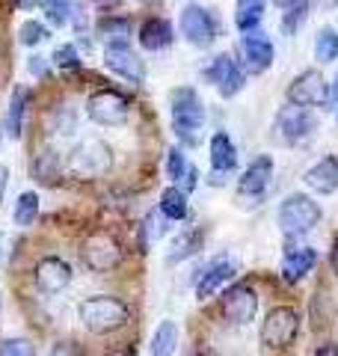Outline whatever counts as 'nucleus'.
<instances>
[{"instance_id": "25", "label": "nucleus", "mask_w": 338, "mask_h": 356, "mask_svg": "<svg viewBox=\"0 0 338 356\" xmlns=\"http://www.w3.org/2000/svg\"><path fill=\"white\" fill-rule=\"evenodd\" d=\"M98 36L104 39L107 44H128L131 39V21L128 18H101L98 21Z\"/></svg>"}, {"instance_id": "5", "label": "nucleus", "mask_w": 338, "mask_h": 356, "mask_svg": "<svg viewBox=\"0 0 338 356\" xmlns=\"http://www.w3.org/2000/svg\"><path fill=\"white\" fill-rule=\"evenodd\" d=\"M314 128H318V119L309 107H297V104H288L276 113L273 122V137H279L285 146H297V143L309 140Z\"/></svg>"}, {"instance_id": "4", "label": "nucleus", "mask_w": 338, "mask_h": 356, "mask_svg": "<svg viewBox=\"0 0 338 356\" xmlns=\"http://www.w3.org/2000/svg\"><path fill=\"white\" fill-rule=\"evenodd\" d=\"M323 217V208L314 202L312 196L306 193H294V196H288L285 202L279 205V229L285 232L288 238H297V235H306V232H312L314 226L321 222Z\"/></svg>"}, {"instance_id": "44", "label": "nucleus", "mask_w": 338, "mask_h": 356, "mask_svg": "<svg viewBox=\"0 0 338 356\" xmlns=\"http://www.w3.org/2000/svg\"><path fill=\"white\" fill-rule=\"evenodd\" d=\"M273 3H276V6H285V9H291V6L297 3V0H273Z\"/></svg>"}, {"instance_id": "3", "label": "nucleus", "mask_w": 338, "mask_h": 356, "mask_svg": "<svg viewBox=\"0 0 338 356\" xmlns=\"http://www.w3.org/2000/svg\"><path fill=\"white\" fill-rule=\"evenodd\" d=\"M113 166V149L104 140H83L65 158V172L74 178H101Z\"/></svg>"}, {"instance_id": "41", "label": "nucleus", "mask_w": 338, "mask_h": 356, "mask_svg": "<svg viewBox=\"0 0 338 356\" xmlns=\"http://www.w3.org/2000/svg\"><path fill=\"white\" fill-rule=\"evenodd\" d=\"M314 356H338V344H323V348H318Z\"/></svg>"}, {"instance_id": "32", "label": "nucleus", "mask_w": 338, "mask_h": 356, "mask_svg": "<svg viewBox=\"0 0 338 356\" xmlns=\"http://www.w3.org/2000/svg\"><path fill=\"white\" fill-rule=\"evenodd\" d=\"M306 15H309V3H306V0H297V3L291 6L285 15H282V33H285V36L297 33L303 27V21H306Z\"/></svg>"}, {"instance_id": "26", "label": "nucleus", "mask_w": 338, "mask_h": 356, "mask_svg": "<svg viewBox=\"0 0 338 356\" xmlns=\"http://www.w3.org/2000/svg\"><path fill=\"white\" fill-rule=\"evenodd\" d=\"M157 208H161V214L166 220H184L187 217V193L182 191V187H166V191L161 193Z\"/></svg>"}, {"instance_id": "21", "label": "nucleus", "mask_w": 338, "mask_h": 356, "mask_svg": "<svg viewBox=\"0 0 338 356\" xmlns=\"http://www.w3.org/2000/svg\"><path fill=\"white\" fill-rule=\"evenodd\" d=\"M140 44L145 51H163L172 44V27L163 18H149L140 27Z\"/></svg>"}, {"instance_id": "8", "label": "nucleus", "mask_w": 338, "mask_h": 356, "mask_svg": "<svg viewBox=\"0 0 338 356\" xmlns=\"http://www.w3.org/2000/svg\"><path fill=\"white\" fill-rule=\"evenodd\" d=\"M288 102L297 107H323L330 102V83L318 69L300 72L288 86Z\"/></svg>"}, {"instance_id": "30", "label": "nucleus", "mask_w": 338, "mask_h": 356, "mask_svg": "<svg viewBox=\"0 0 338 356\" xmlns=\"http://www.w3.org/2000/svg\"><path fill=\"white\" fill-rule=\"evenodd\" d=\"M314 57L318 63H332L338 60V33L332 27H323L314 39Z\"/></svg>"}, {"instance_id": "2", "label": "nucleus", "mask_w": 338, "mask_h": 356, "mask_svg": "<svg viewBox=\"0 0 338 356\" xmlns=\"http://www.w3.org/2000/svg\"><path fill=\"white\" fill-rule=\"evenodd\" d=\"M81 324L89 332H98V336L122 330L128 324V306L116 297H107V294L89 297L81 303Z\"/></svg>"}, {"instance_id": "27", "label": "nucleus", "mask_w": 338, "mask_h": 356, "mask_svg": "<svg viewBox=\"0 0 338 356\" xmlns=\"http://www.w3.org/2000/svg\"><path fill=\"white\" fill-rule=\"evenodd\" d=\"M199 247H202V229L199 226L182 232V235L175 238V243H172V252H169V264L190 259V255H193Z\"/></svg>"}, {"instance_id": "31", "label": "nucleus", "mask_w": 338, "mask_h": 356, "mask_svg": "<svg viewBox=\"0 0 338 356\" xmlns=\"http://www.w3.org/2000/svg\"><path fill=\"white\" fill-rule=\"evenodd\" d=\"M63 170H65V163L56 158V152H42L39 158L33 161V175L42 178V181H54Z\"/></svg>"}, {"instance_id": "28", "label": "nucleus", "mask_w": 338, "mask_h": 356, "mask_svg": "<svg viewBox=\"0 0 338 356\" xmlns=\"http://www.w3.org/2000/svg\"><path fill=\"white\" fill-rule=\"evenodd\" d=\"M264 18V0H238V15H234V24L243 33H252Z\"/></svg>"}, {"instance_id": "34", "label": "nucleus", "mask_w": 338, "mask_h": 356, "mask_svg": "<svg viewBox=\"0 0 338 356\" xmlns=\"http://www.w3.org/2000/svg\"><path fill=\"white\" fill-rule=\"evenodd\" d=\"M48 39V27L39 24V21H24V24L18 27V42L27 44V48H33V44H39Z\"/></svg>"}, {"instance_id": "45", "label": "nucleus", "mask_w": 338, "mask_h": 356, "mask_svg": "<svg viewBox=\"0 0 338 356\" xmlns=\"http://www.w3.org/2000/svg\"><path fill=\"white\" fill-rule=\"evenodd\" d=\"M332 270L338 273V243H335V250H332Z\"/></svg>"}, {"instance_id": "49", "label": "nucleus", "mask_w": 338, "mask_h": 356, "mask_svg": "<svg viewBox=\"0 0 338 356\" xmlns=\"http://www.w3.org/2000/svg\"><path fill=\"white\" fill-rule=\"evenodd\" d=\"M98 3H107V0H98Z\"/></svg>"}, {"instance_id": "16", "label": "nucleus", "mask_w": 338, "mask_h": 356, "mask_svg": "<svg viewBox=\"0 0 338 356\" xmlns=\"http://www.w3.org/2000/svg\"><path fill=\"white\" fill-rule=\"evenodd\" d=\"M104 65L110 72H116L119 77H125L131 83H143L145 81V69H143V60L134 54L128 44H107V54H104Z\"/></svg>"}, {"instance_id": "43", "label": "nucleus", "mask_w": 338, "mask_h": 356, "mask_svg": "<svg viewBox=\"0 0 338 356\" xmlns=\"http://www.w3.org/2000/svg\"><path fill=\"white\" fill-rule=\"evenodd\" d=\"M330 102H335V104H338V77L330 83Z\"/></svg>"}, {"instance_id": "24", "label": "nucleus", "mask_w": 338, "mask_h": 356, "mask_svg": "<svg viewBox=\"0 0 338 356\" xmlns=\"http://www.w3.org/2000/svg\"><path fill=\"white\" fill-rule=\"evenodd\" d=\"M178 350V324L175 321H163L157 324L152 336V356H175Z\"/></svg>"}, {"instance_id": "47", "label": "nucleus", "mask_w": 338, "mask_h": 356, "mask_svg": "<svg viewBox=\"0 0 338 356\" xmlns=\"http://www.w3.org/2000/svg\"><path fill=\"white\" fill-rule=\"evenodd\" d=\"M0 259H3V235H0Z\"/></svg>"}, {"instance_id": "9", "label": "nucleus", "mask_w": 338, "mask_h": 356, "mask_svg": "<svg viewBox=\"0 0 338 356\" xmlns=\"http://www.w3.org/2000/svg\"><path fill=\"white\" fill-rule=\"evenodd\" d=\"M297 332H300L297 312L288 306H276L261 324V341L267 348H288V344H294Z\"/></svg>"}, {"instance_id": "18", "label": "nucleus", "mask_w": 338, "mask_h": 356, "mask_svg": "<svg viewBox=\"0 0 338 356\" xmlns=\"http://www.w3.org/2000/svg\"><path fill=\"white\" fill-rule=\"evenodd\" d=\"M303 181H306L314 193H335L338 191V161L335 158H323L318 161L314 166H309L306 175H303Z\"/></svg>"}, {"instance_id": "20", "label": "nucleus", "mask_w": 338, "mask_h": 356, "mask_svg": "<svg viewBox=\"0 0 338 356\" xmlns=\"http://www.w3.org/2000/svg\"><path fill=\"white\" fill-rule=\"evenodd\" d=\"M211 166L220 175H229L238 166V149L229 140V134H214L211 137Z\"/></svg>"}, {"instance_id": "10", "label": "nucleus", "mask_w": 338, "mask_h": 356, "mask_svg": "<svg viewBox=\"0 0 338 356\" xmlns=\"http://www.w3.org/2000/svg\"><path fill=\"white\" fill-rule=\"evenodd\" d=\"M202 77H205L208 83L217 86L223 98H234L246 83V74L241 72V65L234 63L232 54H220V57L214 60L205 72H202Z\"/></svg>"}, {"instance_id": "36", "label": "nucleus", "mask_w": 338, "mask_h": 356, "mask_svg": "<svg viewBox=\"0 0 338 356\" xmlns=\"http://www.w3.org/2000/svg\"><path fill=\"white\" fill-rule=\"evenodd\" d=\"M0 356H36L30 339H6L0 344Z\"/></svg>"}, {"instance_id": "12", "label": "nucleus", "mask_w": 338, "mask_h": 356, "mask_svg": "<svg viewBox=\"0 0 338 356\" xmlns=\"http://www.w3.org/2000/svg\"><path fill=\"white\" fill-rule=\"evenodd\" d=\"M270 178H273V158H267V154H261V158H255L250 166H246V172L241 175L238 181V199L246 205V199H252V205H258L267 193V184Z\"/></svg>"}, {"instance_id": "23", "label": "nucleus", "mask_w": 338, "mask_h": 356, "mask_svg": "<svg viewBox=\"0 0 338 356\" xmlns=\"http://www.w3.org/2000/svg\"><path fill=\"white\" fill-rule=\"evenodd\" d=\"M166 232H169V220L161 214V208H152L149 214H145V220H143V229H140V247H143V252H149L152 243L161 241Z\"/></svg>"}, {"instance_id": "14", "label": "nucleus", "mask_w": 338, "mask_h": 356, "mask_svg": "<svg viewBox=\"0 0 338 356\" xmlns=\"http://www.w3.org/2000/svg\"><path fill=\"white\" fill-rule=\"evenodd\" d=\"M258 312V294L250 285H234L223 294V315L232 324H250Z\"/></svg>"}, {"instance_id": "19", "label": "nucleus", "mask_w": 338, "mask_h": 356, "mask_svg": "<svg viewBox=\"0 0 338 356\" xmlns=\"http://www.w3.org/2000/svg\"><path fill=\"white\" fill-rule=\"evenodd\" d=\"M314 264H318V252H314L312 247L288 250L285 252V261H282V276H285L288 282H300Z\"/></svg>"}, {"instance_id": "35", "label": "nucleus", "mask_w": 338, "mask_h": 356, "mask_svg": "<svg viewBox=\"0 0 338 356\" xmlns=\"http://www.w3.org/2000/svg\"><path fill=\"white\" fill-rule=\"evenodd\" d=\"M187 170H190V163L184 158V152L182 149H169V154H166V172H169V178H172V181H182Z\"/></svg>"}, {"instance_id": "48", "label": "nucleus", "mask_w": 338, "mask_h": 356, "mask_svg": "<svg viewBox=\"0 0 338 356\" xmlns=\"http://www.w3.org/2000/svg\"><path fill=\"white\" fill-rule=\"evenodd\" d=\"M330 3H332V6H338V0H330Z\"/></svg>"}, {"instance_id": "40", "label": "nucleus", "mask_w": 338, "mask_h": 356, "mask_svg": "<svg viewBox=\"0 0 338 356\" xmlns=\"http://www.w3.org/2000/svg\"><path fill=\"white\" fill-rule=\"evenodd\" d=\"M27 69L33 72V74H45V72H48V65H45V60L42 57H30V63H27Z\"/></svg>"}, {"instance_id": "38", "label": "nucleus", "mask_w": 338, "mask_h": 356, "mask_svg": "<svg viewBox=\"0 0 338 356\" xmlns=\"http://www.w3.org/2000/svg\"><path fill=\"white\" fill-rule=\"evenodd\" d=\"M48 356H81V353H77L74 344H65V341H60V344H54V350H51Z\"/></svg>"}, {"instance_id": "46", "label": "nucleus", "mask_w": 338, "mask_h": 356, "mask_svg": "<svg viewBox=\"0 0 338 356\" xmlns=\"http://www.w3.org/2000/svg\"><path fill=\"white\" fill-rule=\"evenodd\" d=\"M18 6H24V9H30V6H36V0H15Z\"/></svg>"}, {"instance_id": "17", "label": "nucleus", "mask_w": 338, "mask_h": 356, "mask_svg": "<svg viewBox=\"0 0 338 356\" xmlns=\"http://www.w3.org/2000/svg\"><path fill=\"white\" fill-rule=\"evenodd\" d=\"M241 51H243L246 69H250L252 74L267 72V69H270V63H273V44H270V39L264 36L261 30L246 33L243 42H241Z\"/></svg>"}, {"instance_id": "11", "label": "nucleus", "mask_w": 338, "mask_h": 356, "mask_svg": "<svg viewBox=\"0 0 338 356\" xmlns=\"http://www.w3.org/2000/svg\"><path fill=\"white\" fill-rule=\"evenodd\" d=\"M182 36L193 44V48H208L217 36V24L205 6L199 3H187L182 9Z\"/></svg>"}, {"instance_id": "22", "label": "nucleus", "mask_w": 338, "mask_h": 356, "mask_svg": "<svg viewBox=\"0 0 338 356\" xmlns=\"http://www.w3.org/2000/svg\"><path fill=\"white\" fill-rule=\"evenodd\" d=\"M27 104H30V89H27V86H15L13 98H9V110H6V134H9L13 140L21 137Z\"/></svg>"}, {"instance_id": "15", "label": "nucleus", "mask_w": 338, "mask_h": 356, "mask_svg": "<svg viewBox=\"0 0 338 356\" xmlns=\"http://www.w3.org/2000/svg\"><path fill=\"white\" fill-rule=\"evenodd\" d=\"M234 276H238V261L220 255V259H214L211 264H205V270H202L199 282H196V297H199V300L214 297L223 285H229Z\"/></svg>"}, {"instance_id": "37", "label": "nucleus", "mask_w": 338, "mask_h": 356, "mask_svg": "<svg viewBox=\"0 0 338 356\" xmlns=\"http://www.w3.org/2000/svg\"><path fill=\"white\" fill-rule=\"evenodd\" d=\"M54 63L60 65V69H81V57H77V51H74V44H60V48L54 51Z\"/></svg>"}, {"instance_id": "1", "label": "nucleus", "mask_w": 338, "mask_h": 356, "mask_svg": "<svg viewBox=\"0 0 338 356\" xmlns=\"http://www.w3.org/2000/svg\"><path fill=\"white\" fill-rule=\"evenodd\" d=\"M169 104H172V128L175 137L184 143V146H199L202 143V128H205V107H202V98L196 95V89H172L169 95Z\"/></svg>"}, {"instance_id": "29", "label": "nucleus", "mask_w": 338, "mask_h": 356, "mask_svg": "<svg viewBox=\"0 0 338 356\" xmlns=\"http://www.w3.org/2000/svg\"><path fill=\"white\" fill-rule=\"evenodd\" d=\"M36 217H39V193H33V191L21 193L18 202H15V208H13L15 226H21V229L33 226V222H36Z\"/></svg>"}, {"instance_id": "13", "label": "nucleus", "mask_w": 338, "mask_h": 356, "mask_svg": "<svg viewBox=\"0 0 338 356\" xmlns=\"http://www.w3.org/2000/svg\"><path fill=\"white\" fill-rule=\"evenodd\" d=\"M33 282H36V288L42 294H60L63 288H69L72 282V267L69 261H63V259H56V255H48V259H42L36 264V270H33Z\"/></svg>"}, {"instance_id": "39", "label": "nucleus", "mask_w": 338, "mask_h": 356, "mask_svg": "<svg viewBox=\"0 0 338 356\" xmlns=\"http://www.w3.org/2000/svg\"><path fill=\"white\" fill-rule=\"evenodd\" d=\"M196 178H199L196 166H190V170L184 172V178H182V181H184V187H182V191H184V193H187V191H193V187H196Z\"/></svg>"}, {"instance_id": "6", "label": "nucleus", "mask_w": 338, "mask_h": 356, "mask_svg": "<svg viewBox=\"0 0 338 356\" xmlns=\"http://www.w3.org/2000/svg\"><path fill=\"white\" fill-rule=\"evenodd\" d=\"M81 259L89 270L95 273H107L113 267H119L122 261V247L110 232H92L83 243H81Z\"/></svg>"}, {"instance_id": "33", "label": "nucleus", "mask_w": 338, "mask_h": 356, "mask_svg": "<svg viewBox=\"0 0 338 356\" xmlns=\"http://www.w3.org/2000/svg\"><path fill=\"white\" fill-rule=\"evenodd\" d=\"M74 128H77V122H74V110H72V107H60V110H54L51 134L69 137V134H74Z\"/></svg>"}, {"instance_id": "42", "label": "nucleus", "mask_w": 338, "mask_h": 356, "mask_svg": "<svg viewBox=\"0 0 338 356\" xmlns=\"http://www.w3.org/2000/svg\"><path fill=\"white\" fill-rule=\"evenodd\" d=\"M6 181H9V170L0 163V199H3V191H6Z\"/></svg>"}, {"instance_id": "7", "label": "nucleus", "mask_w": 338, "mask_h": 356, "mask_svg": "<svg viewBox=\"0 0 338 356\" xmlns=\"http://www.w3.org/2000/svg\"><path fill=\"white\" fill-rule=\"evenodd\" d=\"M131 113V102L119 89H98L86 98V116L98 125H122Z\"/></svg>"}]
</instances>
